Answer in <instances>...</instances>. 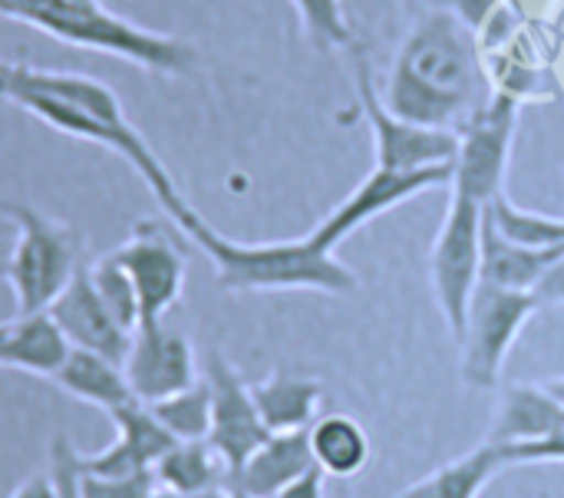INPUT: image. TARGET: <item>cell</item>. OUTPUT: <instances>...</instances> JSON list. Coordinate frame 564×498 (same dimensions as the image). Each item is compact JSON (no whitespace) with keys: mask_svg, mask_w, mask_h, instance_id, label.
Returning a JSON list of instances; mask_svg holds the SVG:
<instances>
[{"mask_svg":"<svg viewBox=\"0 0 564 498\" xmlns=\"http://www.w3.org/2000/svg\"><path fill=\"white\" fill-rule=\"evenodd\" d=\"M489 96L476 33L436 7L406 30L380 93L393 116L446 132H459Z\"/></svg>","mask_w":564,"mask_h":498,"instance_id":"cell-1","label":"cell"},{"mask_svg":"<svg viewBox=\"0 0 564 498\" xmlns=\"http://www.w3.org/2000/svg\"><path fill=\"white\" fill-rule=\"evenodd\" d=\"M165 215L215 264L221 291H357V274L334 251L314 245L311 235L264 245L231 241L218 235L185 198H178Z\"/></svg>","mask_w":564,"mask_h":498,"instance_id":"cell-2","label":"cell"},{"mask_svg":"<svg viewBox=\"0 0 564 498\" xmlns=\"http://www.w3.org/2000/svg\"><path fill=\"white\" fill-rule=\"evenodd\" d=\"M0 17L30 23L69 46L109 53L165 76H185L198 63L192 43L135 26L99 0H0Z\"/></svg>","mask_w":564,"mask_h":498,"instance_id":"cell-3","label":"cell"},{"mask_svg":"<svg viewBox=\"0 0 564 498\" xmlns=\"http://www.w3.org/2000/svg\"><path fill=\"white\" fill-rule=\"evenodd\" d=\"M3 205L17 221V238L3 268V278L10 281L17 301V314L46 311L83 264V231L46 218L23 202L3 198Z\"/></svg>","mask_w":564,"mask_h":498,"instance_id":"cell-4","label":"cell"},{"mask_svg":"<svg viewBox=\"0 0 564 498\" xmlns=\"http://www.w3.org/2000/svg\"><path fill=\"white\" fill-rule=\"evenodd\" d=\"M482 202L453 192L446 218L440 225V235L433 241L430 255V278H433V294L443 311V321L449 327V337L459 344L466 334V317L473 294L482 281V218H486Z\"/></svg>","mask_w":564,"mask_h":498,"instance_id":"cell-5","label":"cell"},{"mask_svg":"<svg viewBox=\"0 0 564 498\" xmlns=\"http://www.w3.org/2000/svg\"><path fill=\"white\" fill-rule=\"evenodd\" d=\"M539 311L542 304L532 291H506L479 281L469 304L466 334L459 340L463 380L476 390L499 387L509 350L516 347L519 334Z\"/></svg>","mask_w":564,"mask_h":498,"instance_id":"cell-6","label":"cell"},{"mask_svg":"<svg viewBox=\"0 0 564 498\" xmlns=\"http://www.w3.org/2000/svg\"><path fill=\"white\" fill-rule=\"evenodd\" d=\"M519 106L509 93H492L473 119L456 132L459 149L453 159V192H463L482 205L502 195Z\"/></svg>","mask_w":564,"mask_h":498,"instance_id":"cell-7","label":"cell"},{"mask_svg":"<svg viewBox=\"0 0 564 498\" xmlns=\"http://www.w3.org/2000/svg\"><path fill=\"white\" fill-rule=\"evenodd\" d=\"M357 96H360L364 116L373 132L377 169L413 172V169H430V165H453L459 136L393 116L377 93L373 69H370L367 56H360V53H357Z\"/></svg>","mask_w":564,"mask_h":498,"instance_id":"cell-8","label":"cell"},{"mask_svg":"<svg viewBox=\"0 0 564 498\" xmlns=\"http://www.w3.org/2000/svg\"><path fill=\"white\" fill-rule=\"evenodd\" d=\"M112 258L129 274L135 297H139V327L162 324L165 314L178 304L185 288V255L172 241V235L159 225L142 218L132 235L112 248Z\"/></svg>","mask_w":564,"mask_h":498,"instance_id":"cell-9","label":"cell"},{"mask_svg":"<svg viewBox=\"0 0 564 498\" xmlns=\"http://www.w3.org/2000/svg\"><path fill=\"white\" fill-rule=\"evenodd\" d=\"M205 383L212 393V430L208 443L212 450L225 459L228 473L235 476L264 443H268V426L254 407L251 387L238 377V370L212 350L205 360ZM228 476V479H231Z\"/></svg>","mask_w":564,"mask_h":498,"instance_id":"cell-10","label":"cell"},{"mask_svg":"<svg viewBox=\"0 0 564 498\" xmlns=\"http://www.w3.org/2000/svg\"><path fill=\"white\" fill-rule=\"evenodd\" d=\"M453 182V165H430V169H413V172H393V169H377L311 231L314 245L324 251H334L350 231L367 225L377 215L393 212L397 205L416 198L426 188H440Z\"/></svg>","mask_w":564,"mask_h":498,"instance_id":"cell-11","label":"cell"},{"mask_svg":"<svg viewBox=\"0 0 564 498\" xmlns=\"http://www.w3.org/2000/svg\"><path fill=\"white\" fill-rule=\"evenodd\" d=\"M122 370H126L132 397L149 407L198 383L195 350L188 337L178 331H169L165 324L135 327Z\"/></svg>","mask_w":564,"mask_h":498,"instance_id":"cell-12","label":"cell"},{"mask_svg":"<svg viewBox=\"0 0 564 498\" xmlns=\"http://www.w3.org/2000/svg\"><path fill=\"white\" fill-rule=\"evenodd\" d=\"M53 324L66 334L69 347L99 354L112 364H126L132 334L112 317V311L102 304L99 291L93 288L89 264H79L69 284L59 291V297L46 307Z\"/></svg>","mask_w":564,"mask_h":498,"instance_id":"cell-13","label":"cell"},{"mask_svg":"<svg viewBox=\"0 0 564 498\" xmlns=\"http://www.w3.org/2000/svg\"><path fill=\"white\" fill-rule=\"evenodd\" d=\"M314 469L311 436L307 430L297 433H271L268 443L228 479V489L248 492L258 498H274L294 479Z\"/></svg>","mask_w":564,"mask_h":498,"instance_id":"cell-14","label":"cell"},{"mask_svg":"<svg viewBox=\"0 0 564 498\" xmlns=\"http://www.w3.org/2000/svg\"><path fill=\"white\" fill-rule=\"evenodd\" d=\"M564 426V407L542 383H512L502 390L496 423L489 430L492 446H519L552 436Z\"/></svg>","mask_w":564,"mask_h":498,"instance_id":"cell-15","label":"cell"},{"mask_svg":"<svg viewBox=\"0 0 564 498\" xmlns=\"http://www.w3.org/2000/svg\"><path fill=\"white\" fill-rule=\"evenodd\" d=\"M564 255V248H529L519 241H509L496 221L482 218V281L506 288V291H535V284L545 278V271Z\"/></svg>","mask_w":564,"mask_h":498,"instance_id":"cell-16","label":"cell"},{"mask_svg":"<svg viewBox=\"0 0 564 498\" xmlns=\"http://www.w3.org/2000/svg\"><path fill=\"white\" fill-rule=\"evenodd\" d=\"M69 350L73 347H69L66 334L53 324V317L46 311L17 314L13 321H7L3 367L53 380L59 374V367L66 364Z\"/></svg>","mask_w":564,"mask_h":498,"instance_id":"cell-17","label":"cell"},{"mask_svg":"<svg viewBox=\"0 0 564 498\" xmlns=\"http://www.w3.org/2000/svg\"><path fill=\"white\" fill-rule=\"evenodd\" d=\"M228 466L225 459L212 450L208 440H192V443H175L155 466L152 479L155 489L175 492V496H208V492H225L228 489Z\"/></svg>","mask_w":564,"mask_h":498,"instance_id":"cell-18","label":"cell"},{"mask_svg":"<svg viewBox=\"0 0 564 498\" xmlns=\"http://www.w3.org/2000/svg\"><path fill=\"white\" fill-rule=\"evenodd\" d=\"M53 383L89 403V407H99L102 413H112L126 403H132V390H129V380H126V370L99 354H89V350H69L66 364L59 367V374L53 377Z\"/></svg>","mask_w":564,"mask_h":498,"instance_id":"cell-19","label":"cell"},{"mask_svg":"<svg viewBox=\"0 0 564 498\" xmlns=\"http://www.w3.org/2000/svg\"><path fill=\"white\" fill-rule=\"evenodd\" d=\"M251 397L268 433H297L311 430V423L317 420L324 387L317 380L274 374L261 383H251Z\"/></svg>","mask_w":564,"mask_h":498,"instance_id":"cell-20","label":"cell"},{"mask_svg":"<svg viewBox=\"0 0 564 498\" xmlns=\"http://www.w3.org/2000/svg\"><path fill=\"white\" fill-rule=\"evenodd\" d=\"M307 436H311L314 466L324 476L350 479V476L364 473V466L370 463V436L354 416H344V413L317 416L311 423Z\"/></svg>","mask_w":564,"mask_h":498,"instance_id":"cell-21","label":"cell"},{"mask_svg":"<svg viewBox=\"0 0 564 498\" xmlns=\"http://www.w3.org/2000/svg\"><path fill=\"white\" fill-rule=\"evenodd\" d=\"M506 469L499 446L482 443L473 453L440 466L426 479L413 483L410 489L397 492L393 498H479L482 489Z\"/></svg>","mask_w":564,"mask_h":498,"instance_id":"cell-22","label":"cell"},{"mask_svg":"<svg viewBox=\"0 0 564 498\" xmlns=\"http://www.w3.org/2000/svg\"><path fill=\"white\" fill-rule=\"evenodd\" d=\"M109 420L116 423V440H122L126 450H129V453L139 459V466L149 469V473H152V466L178 443V440L152 416L149 403L132 400V403L112 410Z\"/></svg>","mask_w":564,"mask_h":498,"instance_id":"cell-23","label":"cell"},{"mask_svg":"<svg viewBox=\"0 0 564 498\" xmlns=\"http://www.w3.org/2000/svg\"><path fill=\"white\" fill-rule=\"evenodd\" d=\"M152 416L178 440V443H192V440H208L212 430V393L208 383L198 380L188 390H178L159 403L149 407Z\"/></svg>","mask_w":564,"mask_h":498,"instance_id":"cell-24","label":"cell"},{"mask_svg":"<svg viewBox=\"0 0 564 498\" xmlns=\"http://www.w3.org/2000/svg\"><path fill=\"white\" fill-rule=\"evenodd\" d=\"M291 3L301 17L307 40L317 50L334 53V50H347L354 43V30L347 23L344 0H291Z\"/></svg>","mask_w":564,"mask_h":498,"instance_id":"cell-25","label":"cell"},{"mask_svg":"<svg viewBox=\"0 0 564 498\" xmlns=\"http://www.w3.org/2000/svg\"><path fill=\"white\" fill-rule=\"evenodd\" d=\"M89 278H93V288L99 291L102 304L112 311V317H116L129 334H135V327H139V297H135V288H132L129 274H126L122 264L112 258V251L102 255V258H96V261L89 264Z\"/></svg>","mask_w":564,"mask_h":498,"instance_id":"cell-26","label":"cell"},{"mask_svg":"<svg viewBox=\"0 0 564 498\" xmlns=\"http://www.w3.org/2000/svg\"><path fill=\"white\" fill-rule=\"evenodd\" d=\"M50 476L56 486V498H83V473L79 453L66 436H56L50 446Z\"/></svg>","mask_w":564,"mask_h":498,"instance_id":"cell-27","label":"cell"},{"mask_svg":"<svg viewBox=\"0 0 564 498\" xmlns=\"http://www.w3.org/2000/svg\"><path fill=\"white\" fill-rule=\"evenodd\" d=\"M506 466H535V463H564V426L545 440L519 443V446H499Z\"/></svg>","mask_w":564,"mask_h":498,"instance_id":"cell-28","label":"cell"},{"mask_svg":"<svg viewBox=\"0 0 564 498\" xmlns=\"http://www.w3.org/2000/svg\"><path fill=\"white\" fill-rule=\"evenodd\" d=\"M155 492L152 473H139L129 479H96L83 476V498H149Z\"/></svg>","mask_w":564,"mask_h":498,"instance_id":"cell-29","label":"cell"},{"mask_svg":"<svg viewBox=\"0 0 564 498\" xmlns=\"http://www.w3.org/2000/svg\"><path fill=\"white\" fill-rule=\"evenodd\" d=\"M430 7L453 13V17L463 20L476 36H479L482 30H489L492 20L502 13V0H430Z\"/></svg>","mask_w":564,"mask_h":498,"instance_id":"cell-30","label":"cell"},{"mask_svg":"<svg viewBox=\"0 0 564 498\" xmlns=\"http://www.w3.org/2000/svg\"><path fill=\"white\" fill-rule=\"evenodd\" d=\"M542 307H564V255L545 271V278L532 291Z\"/></svg>","mask_w":564,"mask_h":498,"instance_id":"cell-31","label":"cell"},{"mask_svg":"<svg viewBox=\"0 0 564 498\" xmlns=\"http://www.w3.org/2000/svg\"><path fill=\"white\" fill-rule=\"evenodd\" d=\"M274 498H324V473L314 466L301 479H294L288 489H281Z\"/></svg>","mask_w":564,"mask_h":498,"instance_id":"cell-32","label":"cell"},{"mask_svg":"<svg viewBox=\"0 0 564 498\" xmlns=\"http://www.w3.org/2000/svg\"><path fill=\"white\" fill-rule=\"evenodd\" d=\"M10 498H56V486H53L50 469L46 473H33L30 479H23L20 489Z\"/></svg>","mask_w":564,"mask_h":498,"instance_id":"cell-33","label":"cell"},{"mask_svg":"<svg viewBox=\"0 0 564 498\" xmlns=\"http://www.w3.org/2000/svg\"><path fill=\"white\" fill-rule=\"evenodd\" d=\"M13 238H17V221L10 218V212H7V205H3V198H0V274H3V268H7Z\"/></svg>","mask_w":564,"mask_h":498,"instance_id":"cell-34","label":"cell"},{"mask_svg":"<svg viewBox=\"0 0 564 498\" xmlns=\"http://www.w3.org/2000/svg\"><path fill=\"white\" fill-rule=\"evenodd\" d=\"M17 66H20V63H7V59H0V99H7V96H10V86H13Z\"/></svg>","mask_w":564,"mask_h":498,"instance_id":"cell-35","label":"cell"},{"mask_svg":"<svg viewBox=\"0 0 564 498\" xmlns=\"http://www.w3.org/2000/svg\"><path fill=\"white\" fill-rule=\"evenodd\" d=\"M542 387H545V390H549V393H552V397H555V400H558V403L564 407V377H552V380H542Z\"/></svg>","mask_w":564,"mask_h":498,"instance_id":"cell-36","label":"cell"},{"mask_svg":"<svg viewBox=\"0 0 564 498\" xmlns=\"http://www.w3.org/2000/svg\"><path fill=\"white\" fill-rule=\"evenodd\" d=\"M3 347H7V324H0V367H3Z\"/></svg>","mask_w":564,"mask_h":498,"instance_id":"cell-37","label":"cell"},{"mask_svg":"<svg viewBox=\"0 0 564 498\" xmlns=\"http://www.w3.org/2000/svg\"><path fill=\"white\" fill-rule=\"evenodd\" d=\"M225 498H258V496H248V492H238V489H225Z\"/></svg>","mask_w":564,"mask_h":498,"instance_id":"cell-38","label":"cell"}]
</instances>
